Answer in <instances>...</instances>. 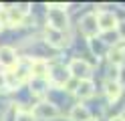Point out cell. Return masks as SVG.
Masks as SVG:
<instances>
[{
	"label": "cell",
	"instance_id": "cell-1",
	"mask_svg": "<svg viewBox=\"0 0 125 121\" xmlns=\"http://www.w3.org/2000/svg\"><path fill=\"white\" fill-rule=\"evenodd\" d=\"M67 71H69V75H71V77L83 81V79H89V75H91V65H89L87 61H83V59H73Z\"/></svg>",
	"mask_w": 125,
	"mask_h": 121
},
{
	"label": "cell",
	"instance_id": "cell-2",
	"mask_svg": "<svg viewBox=\"0 0 125 121\" xmlns=\"http://www.w3.org/2000/svg\"><path fill=\"white\" fill-rule=\"evenodd\" d=\"M49 22H51L49 28H54V30L62 32V30L67 28V16H65V10H62V8H54V6H51V8H49Z\"/></svg>",
	"mask_w": 125,
	"mask_h": 121
},
{
	"label": "cell",
	"instance_id": "cell-3",
	"mask_svg": "<svg viewBox=\"0 0 125 121\" xmlns=\"http://www.w3.org/2000/svg\"><path fill=\"white\" fill-rule=\"evenodd\" d=\"M95 20H97V28L99 30H113L117 26V16L113 12H99L95 16Z\"/></svg>",
	"mask_w": 125,
	"mask_h": 121
},
{
	"label": "cell",
	"instance_id": "cell-4",
	"mask_svg": "<svg viewBox=\"0 0 125 121\" xmlns=\"http://www.w3.org/2000/svg\"><path fill=\"white\" fill-rule=\"evenodd\" d=\"M69 77L71 75H69V71L65 67H52V69H49V75H46V79L57 87H62L69 81Z\"/></svg>",
	"mask_w": 125,
	"mask_h": 121
},
{
	"label": "cell",
	"instance_id": "cell-5",
	"mask_svg": "<svg viewBox=\"0 0 125 121\" xmlns=\"http://www.w3.org/2000/svg\"><path fill=\"white\" fill-rule=\"evenodd\" d=\"M16 63H18V56L12 46H0V67L12 69L16 67Z\"/></svg>",
	"mask_w": 125,
	"mask_h": 121
},
{
	"label": "cell",
	"instance_id": "cell-6",
	"mask_svg": "<svg viewBox=\"0 0 125 121\" xmlns=\"http://www.w3.org/2000/svg\"><path fill=\"white\" fill-rule=\"evenodd\" d=\"M81 32L87 38H93V36H97V20H95V14H87V16H83V20H81Z\"/></svg>",
	"mask_w": 125,
	"mask_h": 121
},
{
	"label": "cell",
	"instance_id": "cell-7",
	"mask_svg": "<svg viewBox=\"0 0 125 121\" xmlns=\"http://www.w3.org/2000/svg\"><path fill=\"white\" fill-rule=\"evenodd\" d=\"M57 115H59V109L51 103H38L34 113H32V117H41V119H52Z\"/></svg>",
	"mask_w": 125,
	"mask_h": 121
},
{
	"label": "cell",
	"instance_id": "cell-8",
	"mask_svg": "<svg viewBox=\"0 0 125 121\" xmlns=\"http://www.w3.org/2000/svg\"><path fill=\"white\" fill-rule=\"evenodd\" d=\"M30 75H32V79H44L49 75V63L44 59H34L30 63Z\"/></svg>",
	"mask_w": 125,
	"mask_h": 121
},
{
	"label": "cell",
	"instance_id": "cell-9",
	"mask_svg": "<svg viewBox=\"0 0 125 121\" xmlns=\"http://www.w3.org/2000/svg\"><path fill=\"white\" fill-rule=\"evenodd\" d=\"M75 93H77L79 99H89V97H93V93H95V85H93L91 79H83V81L77 83Z\"/></svg>",
	"mask_w": 125,
	"mask_h": 121
},
{
	"label": "cell",
	"instance_id": "cell-10",
	"mask_svg": "<svg viewBox=\"0 0 125 121\" xmlns=\"http://www.w3.org/2000/svg\"><path fill=\"white\" fill-rule=\"evenodd\" d=\"M71 121H91V113L85 105H75L71 109Z\"/></svg>",
	"mask_w": 125,
	"mask_h": 121
},
{
	"label": "cell",
	"instance_id": "cell-11",
	"mask_svg": "<svg viewBox=\"0 0 125 121\" xmlns=\"http://www.w3.org/2000/svg\"><path fill=\"white\" fill-rule=\"evenodd\" d=\"M105 95H107L109 101H115L117 97L121 95V85H119V81H107V83H105Z\"/></svg>",
	"mask_w": 125,
	"mask_h": 121
},
{
	"label": "cell",
	"instance_id": "cell-12",
	"mask_svg": "<svg viewBox=\"0 0 125 121\" xmlns=\"http://www.w3.org/2000/svg\"><path fill=\"white\" fill-rule=\"evenodd\" d=\"M46 38H49V43L54 44V46H62V44L67 43V40H65V34L59 32V30H54V28H46Z\"/></svg>",
	"mask_w": 125,
	"mask_h": 121
},
{
	"label": "cell",
	"instance_id": "cell-13",
	"mask_svg": "<svg viewBox=\"0 0 125 121\" xmlns=\"http://www.w3.org/2000/svg\"><path fill=\"white\" fill-rule=\"evenodd\" d=\"M109 61H111V65H113V67H117V69H119L121 65L125 63V53L121 51V48H113V51L109 53Z\"/></svg>",
	"mask_w": 125,
	"mask_h": 121
},
{
	"label": "cell",
	"instance_id": "cell-14",
	"mask_svg": "<svg viewBox=\"0 0 125 121\" xmlns=\"http://www.w3.org/2000/svg\"><path fill=\"white\" fill-rule=\"evenodd\" d=\"M16 121H34V117H32V113H28V111H20L16 115Z\"/></svg>",
	"mask_w": 125,
	"mask_h": 121
},
{
	"label": "cell",
	"instance_id": "cell-15",
	"mask_svg": "<svg viewBox=\"0 0 125 121\" xmlns=\"http://www.w3.org/2000/svg\"><path fill=\"white\" fill-rule=\"evenodd\" d=\"M6 89V77H4V73H0V91H4Z\"/></svg>",
	"mask_w": 125,
	"mask_h": 121
},
{
	"label": "cell",
	"instance_id": "cell-16",
	"mask_svg": "<svg viewBox=\"0 0 125 121\" xmlns=\"http://www.w3.org/2000/svg\"><path fill=\"white\" fill-rule=\"evenodd\" d=\"M111 121H123V117H113Z\"/></svg>",
	"mask_w": 125,
	"mask_h": 121
},
{
	"label": "cell",
	"instance_id": "cell-17",
	"mask_svg": "<svg viewBox=\"0 0 125 121\" xmlns=\"http://www.w3.org/2000/svg\"><path fill=\"white\" fill-rule=\"evenodd\" d=\"M123 121H125V119H123Z\"/></svg>",
	"mask_w": 125,
	"mask_h": 121
}]
</instances>
